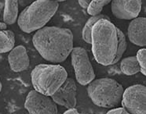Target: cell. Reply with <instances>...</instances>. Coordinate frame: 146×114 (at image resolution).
Listing matches in <instances>:
<instances>
[{
	"label": "cell",
	"mask_w": 146,
	"mask_h": 114,
	"mask_svg": "<svg viewBox=\"0 0 146 114\" xmlns=\"http://www.w3.org/2000/svg\"><path fill=\"white\" fill-rule=\"evenodd\" d=\"M39 55L48 62L59 64L66 60L73 49V34L70 29L44 27L32 37Z\"/></svg>",
	"instance_id": "1"
},
{
	"label": "cell",
	"mask_w": 146,
	"mask_h": 114,
	"mask_svg": "<svg viewBox=\"0 0 146 114\" xmlns=\"http://www.w3.org/2000/svg\"><path fill=\"white\" fill-rule=\"evenodd\" d=\"M90 45L94 57L99 64L112 65L118 48L117 28L108 19L98 20L91 31Z\"/></svg>",
	"instance_id": "2"
},
{
	"label": "cell",
	"mask_w": 146,
	"mask_h": 114,
	"mask_svg": "<svg viewBox=\"0 0 146 114\" xmlns=\"http://www.w3.org/2000/svg\"><path fill=\"white\" fill-rule=\"evenodd\" d=\"M58 7L59 3L54 0H36L20 13L17 24L27 34L37 31L52 19Z\"/></svg>",
	"instance_id": "3"
},
{
	"label": "cell",
	"mask_w": 146,
	"mask_h": 114,
	"mask_svg": "<svg viewBox=\"0 0 146 114\" xmlns=\"http://www.w3.org/2000/svg\"><path fill=\"white\" fill-rule=\"evenodd\" d=\"M35 91L52 96L68 78L66 70L59 64H38L31 73Z\"/></svg>",
	"instance_id": "4"
},
{
	"label": "cell",
	"mask_w": 146,
	"mask_h": 114,
	"mask_svg": "<svg viewBox=\"0 0 146 114\" xmlns=\"http://www.w3.org/2000/svg\"><path fill=\"white\" fill-rule=\"evenodd\" d=\"M124 88L112 78L94 80L87 87V94L94 105L102 108L117 107L121 104Z\"/></svg>",
	"instance_id": "5"
},
{
	"label": "cell",
	"mask_w": 146,
	"mask_h": 114,
	"mask_svg": "<svg viewBox=\"0 0 146 114\" xmlns=\"http://www.w3.org/2000/svg\"><path fill=\"white\" fill-rule=\"evenodd\" d=\"M70 55L77 81L81 85H89L95 78V73L86 49L82 47L73 48Z\"/></svg>",
	"instance_id": "6"
},
{
	"label": "cell",
	"mask_w": 146,
	"mask_h": 114,
	"mask_svg": "<svg viewBox=\"0 0 146 114\" xmlns=\"http://www.w3.org/2000/svg\"><path fill=\"white\" fill-rule=\"evenodd\" d=\"M121 105L131 114H146V86L134 85L125 89Z\"/></svg>",
	"instance_id": "7"
},
{
	"label": "cell",
	"mask_w": 146,
	"mask_h": 114,
	"mask_svg": "<svg viewBox=\"0 0 146 114\" xmlns=\"http://www.w3.org/2000/svg\"><path fill=\"white\" fill-rule=\"evenodd\" d=\"M25 108L29 114H57V104L50 96L32 90L26 97Z\"/></svg>",
	"instance_id": "8"
},
{
	"label": "cell",
	"mask_w": 146,
	"mask_h": 114,
	"mask_svg": "<svg viewBox=\"0 0 146 114\" xmlns=\"http://www.w3.org/2000/svg\"><path fill=\"white\" fill-rule=\"evenodd\" d=\"M51 98L56 104L68 109L76 107L77 104V86L75 81L68 77Z\"/></svg>",
	"instance_id": "9"
},
{
	"label": "cell",
	"mask_w": 146,
	"mask_h": 114,
	"mask_svg": "<svg viewBox=\"0 0 146 114\" xmlns=\"http://www.w3.org/2000/svg\"><path fill=\"white\" fill-rule=\"evenodd\" d=\"M111 10L118 19L133 20L138 17L141 10V0H112Z\"/></svg>",
	"instance_id": "10"
},
{
	"label": "cell",
	"mask_w": 146,
	"mask_h": 114,
	"mask_svg": "<svg viewBox=\"0 0 146 114\" xmlns=\"http://www.w3.org/2000/svg\"><path fill=\"white\" fill-rule=\"evenodd\" d=\"M127 36L135 45L146 46V17H137L131 20L127 28Z\"/></svg>",
	"instance_id": "11"
},
{
	"label": "cell",
	"mask_w": 146,
	"mask_h": 114,
	"mask_svg": "<svg viewBox=\"0 0 146 114\" xmlns=\"http://www.w3.org/2000/svg\"><path fill=\"white\" fill-rule=\"evenodd\" d=\"M8 62L11 70L15 73L25 71L29 67L30 59L27 49L23 45H17L9 52Z\"/></svg>",
	"instance_id": "12"
},
{
	"label": "cell",
	"mask_w": 146,
	"mask_h": 114,
	"mask_svg": "<svg viewBox=\"0 0 146 114\" xmlns=\"http://www.w3.org/2000/svg\"><path fill=\"white\" fill-rule=\"evenodd\" d=\"M15 35L7 28V24L0 22V53L10 52L14 48Z\"/></svg>",
	"instance_id": "13"
},
{
	"label": "cell",
	"mask_w": 146,
	"mask_h": 114,
	"mask_svg": "<svg viewBox=\"0 0 146 114\" xmlns=\"http://www.w3.org/2000/svg\"><path fill=\"white\" fill-rule=\"evenodd\" d=\"M3 22L7 25L15 24L18 18V0H4Z\"/></svg>",
	"instance_id": "14"
},
{
	"label": "cell",
	"mask_w": 146,
	"mask_h": 114,
	"mask_svg": "<svg viewBox=\"0 0 146 114\" xmlns=\"http://www.w3.org/2000/svg\"><path fill=\"white\" fill-rule=\"evenodd\" d=\"M120 70L122 73L127 76H132L139 73L141 68L137 56H129L123 59L120 63Z\"/></svg>",
	"instance_id": "15"
},
{
	"label": "cell",
	"mask_w": 146,
	"mask_h": 114,
	"mask_svg": "<svg viewBox=\"0 0 146 114\" xmlns=\"http://www.w3.org/2000/svg\"><path fill=\"white\" fill-rule=\"evenodd\" d=\"M102 19L109 20V18L104 14H98V15L90 16L85 24L83 28V31H82V37H83V41L86 42L87 44L91 43V31H92L93 27L98 20Z\"/></svg>",
	"instance_id": "16"
},
{
	"label": "cell",
	"mask_w": 146,
	"mask_h": 114,
	"mask_svg": "<svg viewBox=\"0 0 146 114\" xmlns=\"http://www.w3.org/2000/svg\"><path fill=\"white\" fill-rule=\"evenodd\" d=\"M117 35H118V48L116 56L115 58V60L113 64H116L117 62L120 60V59L123 56V55L127 50V42L126 39V36L123 34V32L121 31L120 29L117 28Z\"/></svg>",
	"instance_id": "17"
},
{
	"label": "cell",
	"mask_w": 146,
	"mask_h": 114,
	"mask_svg": "<svg viewBox=\"0 0 146 114\" xmlns=\"http://www.w3.org/2000/svg\"><path fill=\"white\" fill-rule=\"evenodd\" d=\"M111 1L112 0H92L87 8V13L90 16L101 14L103 8Z\"/></svg>",
	"instance_id": "18"
},
{
	"label": "cell",
	"mask_w": 146,
	"mask_h": 114,
	"mask_svg": "<svg viewBox=\"0 0 146 114\" xmlns=\"http://www.w3.org/2000/svg\"><path fill=\"white\" fill-rule=\"evenodd\" d=\"M137 58L140 65V72L146 77V48H141L137 52Z\"/></svg>",
	"instance_id": "19"
},
{
	"label": "cell",
	"mask_w": 146,
	"mask_h": 114,
	"mask_svg": "<svg viewBox=\"0 0 146 114\" xmlns=\"http://www.w3.org/2000/svg\"><path fill=\"white\" fill-rule=\"evenodd\" d=\"M106 114H131L123 107H119L109 110Z\"/></svg>",
	"instance_id": "20"
},
{
	"label": "cell",
	"mask_w": 146,
	"mask_h": 114,
	"mask_svg": "<svg viewBox=\"0 0 146 114\" xmlns=\"http://www.w3.org/2000/svg\"><path fill=\"white\" fill-rule=\"evenodd\" d=\"M92 0H78L80 6L83 9H87Z\"/></svg>",
	"instance_id": "21"
},
{
	"label": "cell",
	"mask_w": 146,
	"mask_h": 114,
	"mask_svg": "<svg viewBox=\"0 0 146 114\" xmlns=\"http://www.w3.org/2000/svg\"><path fill=\"white\" fill-rule=\"evenodd\" d=\"M63 114H87V113H80L79 111L77 110L76 109L73 108V109H68L66 112H64Z\"/></svg>",
	"instance_id": "22"
},
{
	"label": "cell",
	"mask_w": 146,
	"mask_h": 114,
	"mask_svg": "<svg viewBox=\"0 0 146 114\" xmlns=\"http://www.w3.org/2000/svg\"><path fill=\"white\" fill-rule=\"evenodd\" d=\"M54 1H56V2H64V1H66V0H54Z\"/></svg>",
	"instance_id": "23"
},
{
	"label": "cell",
	"mask_w": 146,
	"mask_h": 114,
	"mask_svg": "<svg viewBox=\"0 0 146 114\" xmlns=\"http://www.w3.org/2000/svg\"><path fill=\"white\" fill-rule=\"evenodd\" d=\"M2 91V83H1V80H0V92Z\"/></svg>",
	"instance_id": "24"
}]
</instances>
